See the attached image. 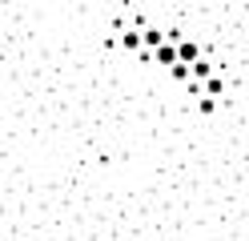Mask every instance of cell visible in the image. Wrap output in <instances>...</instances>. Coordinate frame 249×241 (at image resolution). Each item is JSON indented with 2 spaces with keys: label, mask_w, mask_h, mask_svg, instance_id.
Here are the masks:
<instances>
[{
  "label": "cell",
  "mask_w": 249,
  "mask_h": 241,
  "mask_svg": "<svg viewBox=\"0 0 249 241\" xmlns=\"http://www.w3.org/2000/svg\"><path fill=\"white\" fill-rule=\"evenodd\" d=\"M189 73H193V80H205V76H213V64H209L205 56H197V60L189 64Z\"/></svg>",
  "instance_id": "277c9868"
},
{
  "label": "cell",
  "mask_w": 249,
  "mask_h": 241,
  "mask_svg": "<svg viewBox=\"0 0 249 241\" xmlns=\"http://www.w3.org/2000/svg\"><path fill=\"white\" fill-rule=\"evenodd\" d=\"M141 37H145V48H157V44L165 40V32H161V28H141Z\"/></svg>",
  "instance_id": "5b68a950"
},
{
  "label": "cell",
  "mask_w": 249,
  "mask_h": 241,
  "mask_svg": "<svg viewBox=\"0 0 249 241\" xmlns=\"http://www.w3.org/2000/svg\"><path fill=\"white\" fill-rule=\"evenodd\" d=\"M201 56V48L193 44V40H177V60H185V64H193Z\"/></svg>",
  "instance_id": "7a4b0ae2"
},
{
  "label": "cell",
  "mask_w": 249,
  "mask_h": 241,
  "mask_svg": "<svg viewBox=\"0 0 249 241\" xmlns=\"http://www.w3.org/2000/svg\"><path fill=\"white\" fill-rule=\"evenodd\" d=\"M121 44H124V48H133V53H137V48H145V37H141L137 28H124V32H121Z\"/></svg>",
  "instance_id": "3957f363"
},
{
  "label": "cell",
  "mask_w": 249,
  "mask_h": 241,
  "mask_svg": "<svg viewBox=\"0 0 249 241\" xmlns=\"http://www.w3.org/2000/svg\"><path fill=\"white\" fill-rule=\"evenodd\" d=\"M153 56H157V64H177V44L173 40H161L157 48H153Z\"/></svg>",
  "instance_id": "6da1fadb"
},
{
  "label": "cell",
  "mask_w": 249,
  "mask_h": 241,
  "mask_svg": "<svg viewBox=\"0 0 249 241\" xmlns=\"http://www.w3.org/2000/svg\"><path fill=\"white\" fill-rule=\"evenodd\" d=\"M205 96H221V76H205Z\"/></svg>",
  "instance_id": "52a82bcc"
},
{
  "label": "cell",
  "mask_w": 249,
  "mask_h": 241,
  "mask_svg": "<svg viewBox=\"0 0 249 241\" xmlns=\"http://www.w3.org/2000/svg\"><path fill=\"white\" fill-rule=\"evenodd\" d=\"M169 73H173V80H189V76H193V73H189V64H185V60L169 64Z\"/></svg>",
  "instance_id": "8992f818"
}]
</instances>
